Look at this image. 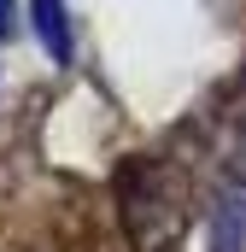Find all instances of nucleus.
Segmentation results:
<instances>
[{
  "label": "nucleus",
  "instance_id": "1",
  "mask_svg": "<svg viewBox=\"0 0 246 252\" xmlns=\"http://www.w3.org/2000/svg\"><path fill=\"white\" fill-rule=\"evenodd\" d=\"M118 217L129 229L135 252H182L187 235V193L158 158H123L118 170Z\"/></svg>",
  "mask_w": 246,
  "mask_h": 252
},
{
  "label": "nucleus",
  "instance_id": "3",
  "mask_svg": "<svg viewBox=\"0 0 246 252\" xmlns=\"http://www.w3.org/2000/svg\"><path fill=\"white\" fill-rule=\"evenodd\" d=\"M211 252H246V193H229L211 217Z\"/></svg>",
  "mask_w": 246,
  "mask_h": 252
},
{
  "label": "nucleus",
  "instance_id": "4",
  "mask_svg": "<svg viewBox=\"0 0 246 252\" xmlns=\"http://www.w3.org/2000/svg\"><path fill=\"white\" fill-rule=\"evenodd\" d=\"M0 30H6V0H0Z\"/></svg>",
  "mask_w": 246,
  "mask_h": 252
},
{
  "label": "nucleus",
  "instance_id": "2",
  "mask_svg": "<svg viewBox=\"0 0 246 252\" xmlns=\"http://www.w3.org/2000/svg\"><path fill=\"white\" fill-rule=\"evenodd\" d=\"M30 24L47 47V59L70 64V24H64V0H30Z\"/></svg>",
  "mask_w": 246,
  "mask_h": 252
}]
</instances>
